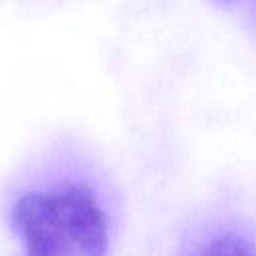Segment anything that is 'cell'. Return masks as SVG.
Returning a JSON list of instances; mask_svg holds the SVG:
<instances>
[{
    "label": "cell",
    "instance_id": "cell-3",
    "mask_svg": "<svg viewBox=\"0 0 256 256\" xmlns=\"http://www.w3.org/2000/svg\"><path fill=\"white\" fill-rule=\"evenodd\" d=\"M214 2H218V4H234L238 0H214Z\"/></svg>",
    "mask_w": 256,
    "mask_h": 256
},
{
    "label": "cell",
    "instance_id": "cell-1",
    "mask_svg": "<svg viewBox=\"0 0 256 256\" xmlns=\"http://www.w3.org/2000/svg\"><path fill=\"white\" fill-rule=\"evenodd\" d=\"M26 256H106L108 220L86 184L66 182L22 194L12 208Z\"/></svg>",
    "mask_w": 256,
    "mask_h": 256
},
{
    "label": "cell",
    "instance_id": "cell-2",
    "mask_svg": "<svg viewBox=\"0 0 256 256\" xmlns=\"http://www.w3.org/2000/svg\"><path fill=\"white\" fill-rule=\"evenodd\" d=\"M194 256H256V244L238 232H220L202 244Z\"/></svg>",
    "mask_w": 256,
    "mask_h": 256
}]
</instances>
